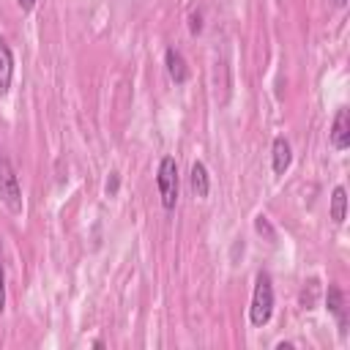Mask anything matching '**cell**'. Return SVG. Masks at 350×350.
<instances>
[{
	"mask_svg": "<svg viewBox=\"0 0 350 350\" xmlns=\"http://www.w3.org/2000/svg\"><path fill=\"white\" fill-rule=\"evenodd\" d=\"M0 200L11 213H22V186L14 164L0 156Z\"/></svg>",
	"mask_w": 350,
	"mask_h": 350,
	"instance_id": "obj_3",
	"label": "cell"
},
{
	"mask_svg": "<svg viewBox=\"0 0 350 350\" xmlns=\"http://www.w3.org/2000/svg\"><path fill=\"white\" fill-rule=\"evenodd\" d=\"M118 189H120V175H118V172H109V178H107V183H104L107 197H115V194H118Z\"/></svg>",
	"mask_w": 350,
	"mask_h": 350,
	"instance_id": "obj_12",
	"label": "cell"
},
{
	"mask_svg": "<svg viewBox=\"0 0 350 350\" xmlns=\"http://www.w3.org/2000/svg\"><path fill=\"white\" fill-rule=\"evenodd\" d=\"M325 309L336 317L339 323V331L342 336L347 334V314H345V293L336 287V284H328V293H325Z\"/></svg>",
	"mask_w": 350,
	"mask_h": 350,
	"instance_id": "obj_7",
	"label": "cell"
},
{
	"mask_svg": "<svg viewBox=\"0 0 350 350\" xmlns=\"http://www.w3.org/2000/svg\"><path fill=\"white\" fill-rule=\"evenodd\" d=\"M164 66H167V74H170V79H172L175 85H186V82H189L191 71H189L186 57H183V52H180V49L170 46V49L164 52Z\"/></svg>",
	"mask_w": 350,
	"mask_h": 350,
	"instance_id": "obj_5",
	"label": "cell"
},
{
	"mask_svg": "<svg viewBox=\"0 0 350 350\" xmlns=\"http://www.w3.org/2000/svg\"><path fill=\"white\" fill-rule=\"evenodd\" d=\"M156 189H159V197H161V208L164 211H172L175 202H178V164H175L172 156H164L159 161Z\"/></svg>",
	"mask_w": 350,
	"mask_h": 350,
	"instance_id": "obj_2",
	"label": "cell"
},
{
	"mask_svg": "<svg viewBox=\"0 0 350 350\" xmlns=\"http://www.w3.org/2000/svg\"><path fill=\"white\" fill-rule=\"evenodd\" d=\"M189 183H191V191L197 194V197H208V191H211V175H208V167H205V161H194L191 164V170H189Z\"/></svg>",
	"mask_w": 350,
	"mask_h": 350,
	"instance_id": "obj_9",
	"label": "cell"
},
{
	"mask_svg": "<svg viewBox=\"0 0 350 350\" xmlns=\"http://www.w3.org/2000/svg\"><path fill=\"white\" fill-rule=\"evenodd\" d=\"M328 139L336 150H347L350 148V109L347 107H339L336 115H334V123H331V131H328Z\"/></svg>",
	"mask_w": 350,
	"mask_h": 350,
	"instance_id": "obj_4",
	"label": "cell"
},
{
	"mask_svg": "<svg viewBox=\"0 0 350 350\" xmlns=\"http://www.w3.org/2000/svg\"><path fill=\"white\" fill-rule=\"evenodd\" d=\"M290 347H293L290 342H279V345H276V350H290Z\"/></svg>",
	"mask_w": 350,
	"mask_h": 350,
	"instance_id": "obj_16",
	"label": "cell"
},
{
	"mask_svg": "<svg viewBox=\"0 0 350 350\" xmlns=\"http://www.w3.org/2000/svg\"><path fill=\"white\" fill-rule=\"evenodd\" d=\"M11 82H14V52L0 36V96L11 90Z\"/></svg>",
	"mask_w": 350,
	"mask_h": 350,
	"instance_id": "obj_8",
	"label": "cell"
},
{
	"mask_svg": "<svg viewBox=\"0 0 350 350\" xmlns=\"http://www.w3.org/2000/svg\"><path fill=\"white\" fill-rule=\"evenodd\" d=\"M16 5H19L25 14H30V11L36 8V0H16Z\"/></svg>",
	"mask_w": 350,
	"mask_h": 350,
	"instance_id": "obj_15",
	"label": "cell"
},
{
	"mask_svg": "<svg viewBox=\"0 0 350 350\" xmlns=\"http://www.w3.org/2000/svg\"><path fill=\"white\" fill-rule=\"evenodd\" d=\"M290 164H293V148H290V142L284 137H273V142H271V167H273V172L276 175H284L290 170Z\"/></svg>",
	"mask_w": 350,
	"mask_h": 350,
	"instance_id": "obj_6",
	"label": "cell"
},
{
	"mask_svg": "<svg viewBox=\"0 0 350 350\" xmlns=\"http://www.w3.org/2000/svg\"><path fill=\"white\" fill-rule=\"evenodd\" d=\"M345 3H347V0H334V5H339V8H342Z\"/></svg>",
	"mask_w": 350,
	"mask_h": 350,
	"instance_id": "obj_17",
	"label": "cell"
},
{
	"mask_svg": "<svg viewBox=\"0 0 350 350\" xmlns=\"http://www.w3.org/2000/svg\"><path fill=\"white\" fill-rule=\"evenodd\" d=\"M5 312V265H3V254H0V314Z\"/></svg>",
	"mask_w": 350,
	"mask_h": 350,
	"instance_id": "obj_14",
	"label": "cell"
},
{
	"mask_svg": "<svg viewBox=\"0 0 350 350\" xmlns=\"http://www.w3.org/2000/svg\"><path fill=\"white\" fill-rule=\"evenodd\" d=\"M273 314V282L268 271H257L254 276V290H252V306H249V320L254 328H262Z\"/></svg>",
	"mask_w": 350,
	"mask_h": 350,
	"instance_id": "obj_1",
	"label": "cell"
},
{
	"mask_svg": "<svg viewBox=\"0 0 350 350\" xmlns=\"http://www.w3.org/2000/svg\"><path fill=\"white\" fill-rule=\"evenodd\" d=\"M254 230H257V232H265L271 241L276 238V232L271 230V224H268V219H265V216H257V219H254Z\"/></svg>",
	"mask_w": 350,
	"mask_h": 350,
	"instance_id": "obj_13",
	"label": "cell"
},
{
	"mask_svg": "<svg viewBox=\"0 0 350 350\" xmlns=\"http://www.w3.org/2000/svg\"><path fill=\"white\" fill-rule=\"evenodd\" d=\"M189 33L191 36H200L202 33V11H191L189 14Z\"/></svg>",
	"mask_w": 350,
	"mask_h": 350,
	"instance_id": "obj_11",
	"label": "cell"
},
{
	"mask_svg": "<svg viewBox=\"0 0 350 350\" xmlns=\"http://www.w3.org/2000/svg\"><path fill=\"white\" fill-rule=\"evenodd\" d=\"M328 216L334 224H342L347 216V189L345 186H334L331 191V205H328Z\"/></svg>",
	"mask_w": 350,
	"mask_h": 350,
	"instance_id": "obj_10",
	"label": "cell"
}]
</instances>
